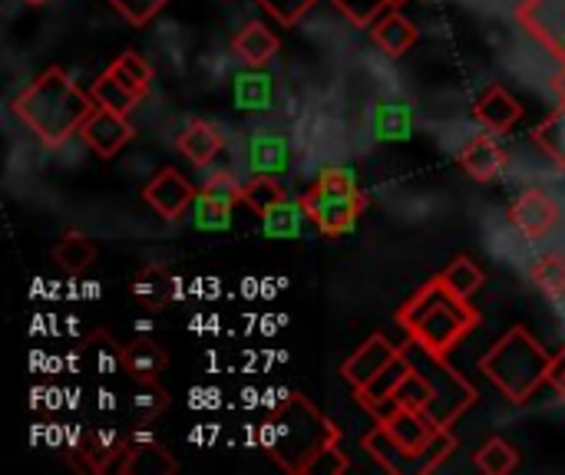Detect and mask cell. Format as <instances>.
Returning a JSON list of instances; mask_svg holds the SVG:
<instances>
[{"mask_svg":"<svg viewBox=\"0 0 565 475\" xmlns=\"http://www.w3.org/2000/svg\"><path fill=\"white\" fill-rule=\"evenodd\" d=\"M361 450L384 469V473L404 475L411 473V456L401 450V443L387 433V427L377 420L364 436H361Z\"/></svg>","mask_w":565,"mask_h":475,"instance_id":"19","label":"cell"},{"mask_svg":"<svg viewBox=\"0 0 565 475\" xmlns=\"http://www.w3.org/2000/svg\"><path fill=\"white\" fill-rule=\"evenodd\" d=\"M129 294L146 307V311H162L172 301V281L159 268H146L142 274L132 278Z\"/></svg>","mask_w":565,"mask_h":475,"instance_id":"27","label":"cell"},{"mask_svg":"<svg viewBox=\"0 0 565 475\" xmlns=\"http://www.w3.org/2000/svg\"><path fill=\"white\" fill-rule=\"evenodd\" d=\"M315 188H321V192H361L354 172H348V169H324L318 175Z\"/></svg>","mask_w":565,"mask_h":475,"instance_id":"38","label":"cell"},{"mask_svg":"<svg viewBox=\"0 0 565 475\" xmlns=\"http://www.w3.org/2000/svg\"><path fill=\"white\" fill-rule=\"evenodd\" d=\"M371 40L387 53V56H404L417 43V26L401 13V10H384L371 23Z\"/></svg>","mask_w":565,"mask_h":475,"instance_id":"18","label":"cell"},{"mask_svg":"<svg viewBox=\"0 0 565 475\" xmlns=\"http://www.w3.org/2000/svg\"><path fill=\"white\" fill-rule=\"evenodd\" d=\"M265 453L285 473H324V460L341 456V430L301 393L288 397L262 427Z\"/></svg>","mask_w":565,"mask_h":475,"instance_id":"1","label":"cell"},{"mask_svg":"<svg viewBox=\"0 0 565 475\" xmlns=\"http://www.w3.org/2000/svg\"><path fill=\"white\" fill-rule=\"evenodd\" d=\"M493 136H497V132H493ZM493 136H490V129H487V132L467 139L463 149L457 152L460 169H463L473 182H493V179H500V172L507 169V152H503V145H500Z\"/></svg>","mask_w":565,"mask_h":475,"instance_id":"13","label":"cell"},{"mask_svg":"<svg viewBox=\"0 0 565 475\" xmlns=\"http://www.w3.org/2000/svg\"><path fill=\"white\" fill-rule=\"evenodd\" d=\"M142 198H146V205H149L162 222H179V218L195 205L199 188H195L179 169L166 165V169H159V172L152 175V182L142 188Z\"/></svg>","mask_w":565,"mask_h":475,"instance_id":"7","label":"cell"},{"mask_svg":"<svg viewBox=\"0 0 565 475\" xmlns=\"http://www.w3.org/2000/svg\"><path fill=\"white\" fill-rule=\"evenodd\" d=\"M252 162H255V175L258 172L271 175L275 169L285 165V142L281 139H258L252 149Z\"/></svg>","mask_w":565,"mask_h":475,"instance_id":"37","label":"cell"},{"mask_svg":"<svg viewBox=\"0 0 565 475\" xmlns=\"http://www.w3.org/2000/svg\"><path fill=\"white\" fill-rule=\"evenodd\" d=\"M281 23H295L315 0H262Z\"/></svg>","mask_w":565,"mask_h":475,"instance_id":"39","label":"cell"},{"mask_svg":"<svg viewBox=\"0 0 565 475\" xmlns=\"http://www.w3.org/2000/svg\"><path fill=\"white\" fill-rule=\"evenodd\" d=\"M553 93L559 96V102L565 106V66H563V63H559V73L553 76Z\"/></svg>","mask_w":565,"mask_h":475,"instance_id":"41","label":"cell"},{"mask_svg":"<svg viewBox=\"0 0 565 475\" xmlns=\"http://www.w3.org/2000/svg\"><path fill=\"white\" fill-rule=\"evenodd\" d=\"M116 83H122L136 99H142L146 93H149V86H152V66L146 63V56H139L136 50H126V53H119L113 63H109V69H106Z\"/></svg>","mask_w":565,"mask_h":475,"instance_id":"24","label":"cell"},{"mask_svg":"<svg viewBox=\"0 0 565 475\" xmlns=\"http://www.w3.org/2000/svg\"><path fill=\"white\" fill-rule=\"evenodd\" d=\"M457 453V436H454V430H437L434 436H430V443L417 453V460H414V466H411V473L417 475H430L437 473L450 456Z\"/></svg>","mask_w":565,"mask_h":475,"instance_id":"30","label":"cell"},{"mask_svg":"<svg viewBox=\"0 0 565 475\" xmlns=\"http://www.w3.org/2000/svg\"><path fill=\"white\" fill-rule=\"evenodd\" d=\"M175 149L185 162H192L195 169H205L218 159V152L225 149V136L215 122L209 119H192L179 129L175 136Z\"/></svg>","mask_w":565,"mask_h":475,"instance_id":"14","label":"cell"},{"mask_svg":"<svg viewBox=\"0 0 565 475\" xmlns=\"http://www.w3.org/2000/svg\"><path fill=\"white\" fill-rule=\"evenodd\" d=\"M510 225L530 241L546 238L559 225V202L543 188H526L510 205Z\"/></svg>","mask_w":565,"mask_h":475,"instance_id":"9","label":"cell"},{"mask_svg":"<svg viewBox=\"0 0 565 475\" xmlns=\"http://www.w3.org/2000/svg\"><path fill=\"white\" fill-rule=\"evenodd\" d=\"M122 20H129L132 26H146L169 0H106Z\"/></svg>","mask_w":565,"mask_h":475,"instance_id":"36","label":"cell"},{"mask_svg":"<svg viewBox=\"0 0 565 475\" xmlns=\"http://www.w3.org/2000/svg\"><path fill=\"white\" fill-rule=\"evenodd\" d=\"M530 281L546 294V298H565V255L563 251H546L530 261Z\"/></svg>","mask_w":565,"mask_h":475,"instance_id":"28","label":"cell"},{"mask_svg":"<svg viewBox=\"0 0 565 475\" xmlns=\"http://www.w3.org/2000/svg\"><path fill=\"white\" fill-rule=\"evenodd\" d=\"M271 99V79L262 76L258 69L235 76V102L242 109H265Z\"/></svg>","mask_w":565,"mask_h":475,"instance_id":"32","label":"cell"},{"mask_svg":"<svg viewBox=\"0 0 565 475\" xmlns=\"http://www.w3.org/2000/svg\"><path fill=\"white\" fill-rule=\"evenodd\" d=\"M232 50H235V56H238L248 69H262L271 56H278L281 36H278L275 30H268L262 20H252V23H245V26L235 33Z\"/></svg>","mask_w":565,"mask_h":475,"instance_id":"16","label":"cell"},{"mask_svg":"<svg viewBox=\"0 0 565 475\" xmlns=\"http://www.w3.org/2000/svg\"><path fill=\"white\" fill-rule=\"evenodd\" d=\"M473 469L483 475H510L520 469V450L507 443L503 436H490L477 453H473Z\"/></svg>","mask_w":565,"mask_h":475,"instance_id":"25","label":"cell"},{"mask_svg":"<svg viewBox=\"0 0 565 475\" xmlns=\"http://www.w3.org/2000/svg\"><path fill=\"white\" fill-rule=\"evenodd\" d=\"M132 136H136V129H132V122H129V116L126 112H119V109H109V106H93V112L83 119V126H79V139L99 155V159H113V155H119L129 142H132Z\"/></svg>","mask_w":565,"mask_h":475,"instance_id":"6","label":"cell"},{"mask_svg":"<svg viewBox=\"0 0 565 475\" xmlns=\"http://www.w3.org/2000/svg\"><path fill=\"white\" fill-rule=\"evenodd\" d=\"M550 387H556V393L565 400V347L553 357V374H550Z\"/></svg>","mask_w":565,"mask_h":475,"instance_id":"40","label":"cell"},{"mask_svg":"<svg viewBox=\"0 0 565 475\" xmlns=\"http://www.w3.org/2000/svg\"><path fill=\"white\" fill-rule=\"evenodd\" d=\"M374 132H377V139H407L411 109L407 106H377L374 109Z\"/></svg>","mask_w":565,"mask_h":475,"instance_id":"35","label":"cell"},{"mask_svg":"<svg viewBox=\"0 0 565 475\" xmlns=\"http://www.w3.org/2000/svg\"><path fill=\"white\" fill-rule=\"evenodd\" d=\"M166 364H169L166 350L159 344H152V341H132V344L122 347V374H129L136 384L159 380Z\"/></svg>","mask_w":565,"mask_h":475,"instance_id":"22","label":"cell"},{"mask_svg":"<svg viewBox=\"0 0 565 475\" xmlns=\"http://www.w3.org/2000/svg\"><path fill=\"white\" fill-rule=\"evenodd\" d=\"M473 116H477L480 126L490 129V132H510V129L523 119V106H520V99H516L507 86H490V89L477 99Z\"/></svg>","mask_w":565,"mask_h":475,"instance_id":"15","label":"cell"},{"mask_svg":"<svg viewBox=\"0 0 565 475\" xmlns=\"http://www.w3.org/2000/svg\"><path fill=\"white\" fill-rule=\"evenodd\" d=\"M30 7H40V3H46V0H26Z\"/></svg>","mask_w":565,"mask_h":475,"instance_id":"43","label":"cell"},{"mask_svg":"<svg viewBox=\"0 0 565 475\" xmlns=\"http://www.w3.org/2000/svg\"><path fill=\"white\" fill-rule=\"evenodd\" d=\"M169 393L159 387V380H149V384H139L136 387V393H132V400H129V410H132V417L146 427V423H152L159 413H166L169 410Z\"/></svg>","mask_w":565,"mask_h":475,"instance_id":"31","label":"cell"},{"mask_svg":"<svg viewBox=\"0 0 565 475\" xmlns=\"http://www.w3.org/2000/svg\"><path fill=\"white\" fill-rule=\"evenodd\" d=\"M404 3H407V0H381V7H384V10H401Z\"/></svg>","mask_w":565,"mask_h":475,"instance_id":"42","label":"cell"},{"mask_svg":"<svg viewBox=\"0 0 565 475\" xmlns=\"http://www.w3.org/2000/svg\"><path fill=\"white\" fill-rule=\"evenodd\" d=\"M301 205L308 212V222L324 235V238H341L348 235L358 218L367 208V195L364 192H321V188H308L301 195Z\"/></svg>","mask_w":565,"mask_h":475,"instance_id":"5","label":"cell"},{"mask_svg":"<svg viewBox=\"0 0 565 475\" xmlns=\"http://www.w3.org/2000/svg\"><path fill=\"white\" fill-rule=\"evenodd\" d=\"M281 202H288V192H285V185L275 179V175H265V172H258L252 182H245L242 185V205H248L255 215H268L271 208H278Z\"/></svg>","mask_w":565,"mask_h":475,"instance_id":"26","label":"cell"},{"mask_svg":"<svg viewBox=\"0 0 565 475\" xmlns=\"http://www.w3.org/2000/svg\"><path fill=\"white\" fill-rule=\"evenodd\" d=\"M437 278H440V284H444L447 291H454L457 298L473 301V294H477V291L483 288V281H487V271L480 268V261L460 255V258H454Z\"/></svg>","mask_w":565,"mask_h":475,"instance_id":"23","label":"cell"},{"mask_svg":"<svg viewBox=\"0 0 565 475\" xmlns=\"http://www.w3.org/2000/svg\"><path fill=\"white\" fill-rule=\"evenodd\" d=\"M129 440H122L119 433L113 430H93L79 440V456L86 460V469L93 473H113L122 450H126Z\"/></svg>","mask_w":565,"mask_h":475,"instance_id":"20","label":"cell"},{"mask_svg":"<svg viewBox=\"0 0 565 475\" xmlns=\"http://www.w3.org/2000/svg\"><path fill=\"white\" fill-rule=\"evenodd\" d=\"M89 93H93V99H96L99 106L119 109V112H126V116H129V109L139 102V99H136V96H132V93H129L122 83H116L109 73L96 76V83H93V89H89Z\"/></svg>","mask_w":565,"mask_h":475,"instance_id":"34","label":"cell"},{"mask_svg":"<svg viewBox=\"0 0 565 475\" xmlns=\"http://www.w3.org/2000/svg\"><path fill=\"white\" fill-rule=\"evenodd\" d=\"M563 66H565V63H563Z\"/></svg>","mask_w":565,"mask_h":475,"instance_id":"44","label":"cell"},{"mask_svg":"<svg viewBox=\"0 0 565 475\" xmlns=\"http://www.w3.org/2000/svg\"><path fill=\"white\" fill-rule=\"evenodd\" d=\"M523 26L546 43L565 63V0H526L520 10Z\"/></svg>","mask_w":565,"mask_h":475,"instance_id":"12","label":"cell"},{"mask_svg":"<svg viewBox=\"0 0 565 475\" xmlns=\"http://www.w3.org/2000/svg\"><path fill=\"white\" fill-rule=\"evenodd\" d=\"M381 423L387 427V433L401 443V450L411 456V466L417 460V453L430 443V436L440 430L437 420L427 410H414V407H394L391 413L381 417Z\"/></svg>","mask_w":565,"mask_h":475,"instance_id":"11","label":"cell"},{"mask_svg":"<svg viewBox=\"0 0 565 475\" xmlns=\"http://www.w3.org/2000/svg\"><path fill=\"white\" fill-rule=\"evenodd\" d=\"M533 142L543 149V155L565 169V106L559 102L536 129H533Z\"/></svg>","mask_w":565,"mask_h":475,"instance_id":"29","label":"cell"},{"mask_svg":"<svg viewBox=\"0 0 565 475\" xmlns=\"http://www.w3.org/2000/svg\"><path fill=\"white\" fill-rule=\"evenodd\" d=\"M480 374L510 400V403H530L553 374V354L523 327H510L483 357Z\"/></svg>","mask_w":565,"mask_h":475,"instance_id":"4","label":"cell"},{"mask_svg":"<svg viewBox=\"0 0 565 475\" xmlns=\"http://www.w3.org/2000/svg\"><path fill=\"white\" fill-rule=\"evenodd\" d=\"M397 357H401V347H394L384 334H371V337L341 364V377H344V380L354 387V393H358V390L371 387Z\"/></svg>","mask_w":565,"mask_h":475,"instance_id":"10","label":"cell"},{"mask_svg":"<svg viewBox=\"0 0 565 475\" xmlns=\"http://www.w3.org/2000/svg\"><path fill=\"white\" fill-rule=\"evenodd\" d=\"M96 245L83 235V231H66L60 235V241L50 248V261L66 271V274H83L96 265Z\"/></svg>","mask_w":565,"mask_h":475,"instance_id":"21","label":"cell"},{"mask_svg":"<svg viewBox=\"0 0 565 475\" xmlns=\"http://www.w3.org/2000/svg\"><path fill=\"white\" fill-rule=\"evenodd\" d=\"M242 202V185L228 175L218 172L205 182V192L195 198V225L202 231H222L232 225V208Z\"/></svg>","mask_w":565,"mask_h":475,"instance_id":"8","label":"cell"},{"mask_svg":"<svg viewBox=\"0 0 565 475\" xmlns=\"http://www.w3.org/2000/svg\"><path fill=\"white\" fill-rule=\"evenodd\" d=\"M397 324L417 350L450 360V354L480 327V311L447 291L434 274L397 307Z\"/></svg>","mask_w":565,"mask_h":475,"instance_id":"2","label":"cell"},{"mask_svg":"<svg viewBox=\"0 0 565 475\" xmlns=\"http://www.w3.org/2000/svg\"><path fill=\"white\" fill-rule=\"evenodd\" d=\"M93 106H96L93 93L79 89V83L60 66L43 69L13 99L17 119L46 145H60L70 136H79V126L93 112Z\"/></svg>","mask_w":565,"mask_h":475,"instance_id":"3","label":"cell"},{"mask_svg":"<svg viewBox=\"0 0 565 475\" xmlns=\"http://www.w3.org/2000/svg\"><path fill=\"white\" fill-rule=\"evenodd\" d=\"M113 473H132V475H159V473H175V463L169 460V453L152 443L149 436H139L132 443H126L119 463Z\"/></svg>","mask_w":565,"mask_h":475,"instance_id":"17","label":"cell"},{"mask_svg":"<svg viewBox=\"0 0 565 475\" xmlns=\"http://www.w3.org/2000/svg\"><path fill=\"white\" fill-rule=\"evenodd\" d=\"M301 218H308L301 198H298V202H281L278 208H271V212L265 215V231H268L271 238H291V235H298Z\"/></svg>","mask_w":565,"mask_h":475,"instance_id":"33","label":"cell"}]
</instances>
